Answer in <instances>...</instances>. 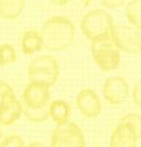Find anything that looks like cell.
<instances>
[{
    "label": "cell",
    "instance_id": "17",
    "mask_svg": "<svg viewBox=\"0 0 141 147\" xmlns=\"http://www.w3.org/2000/svg\"><path fill=\"white\" fill-rule=\"evenodd\" d=\"M23 115H25L27 117V119L35 121V122H41L46 120L47 118H49V111L48 108H42V109H29L27 107H24V113Z\"/></svg>",
    "mask_w": 141,
    "mask_h": 147
},
{
    "label": "cell",
    "instance_id": "8",
    "mask_svg": "<svg viewBox=\"0 0 141 147\" xmlns=\"http://www.w3.org/2000/svg\"><path fill=\"white\" fill-rule=\"evenodd\" d=\"M129 84L122 76H111L105 79L102 88L104 100L112 105H119L127 100L129 95Z\"/></svg>",
    "mask_w": 141,
    "mask_h": 147
},
{
    "label": "cell",
    "instance_id": "2",
    "mask_svg": "<svg viewBox=\"0 0 141 147\" xmlns=\"http://www.w3.org/2000/svg\"><path fill=\"white\" fill-rule=\"evenodd\" d=\"M114 25L112 15L104 9L89 10L80 21V29L90 42L110 38Z\"/></svg>",
    "mask_w": 141,
    "mask_h": 147
},
{
    "label": "cell",
    "instance_id": "16",
    "mask_svg": "<svg viewBox=\"0 0 141 147\" xmlns=\"http://www.w3.org/2000/svg\"><path fill=\"white\" fill-rule=\"evenodd\" d=\"M18 59L16 50L10 43H2L0 45V66L13 64Z\"/></svg>",
    "mask_w": 141,
    "mask_h": 147
},
{
    "label": "cell",
    "instance_id": "10",
    "mask_svg": "<svg viewBox=\"0 0 141 147\" xmlns=\"http://www.w3.org/2000/svg\"><path fill=\"white\" fill-rule=\"evenodd\" d=\"M76 106L84 117L92 119L100 115L102 110V104L98 93L92 89H82L77 93Z\"/></svg>",
    "mask_w": 141,
    "mask_h": 147
},
{
    "label": "cell",
    "instance_id": "1",
    "mask_svg": "<svg viewBox=\"0 0 141 147\" xmlns=\"http://www.w3.org/2000/svg\"><path fill=\"white\" fill-rule=\"evenodd\" d=\"M75 25L66 16L54 15L46 21L40 29L44 48L60 52L66 50L75 39Z\"/></svg>",
    "mask_w": 141,
    "mask_h": 147
},
{
    "label": "cell",
    "instance_id": "14",
    "mask_svg": "<svg viewBox=\"0 0 141 147\" xmlns=\"http://www.w3.org/2000/svg\"><path fill=\"white\" fill-rule=\"evenodd\" d=\"M26 0H0V18L15 20L22 14Z\"/></svg>",
    "mask_w": 141,
    "mask_h": 147
},
{
    "label": "cell",
    "instance_id": "23",
    "mask_svg": "<svg viewBox=\"0 0 141 147\" xmlns=\"http://www.w3.org/2000/svg\"><path fill=\"white\" fill-rule=\"evenodd\" d=\"M26 147H47L46 145H44L40 142H32L31 144H28Z\"/></svg>",
    "mask_w": 141,
    "mask_h": 147
},
{
    "label": "cell",
    "instance_id": "26",
    "mask_svg": "<svg viewBox=\"0 0 141 147\" xmlns=\"http://www.w3.org/2000/svg\"><path fill=\"white\" fill-rule=\"evenodd\" d=\"M138 39H139V47H140V51H141V28L138 29Z\"/></svg>",
    "mask_w": 141,
    "mask_h": 147
},
{
    "label": "cell",
    "instance_id": "6",
    "mask_svg": "<svg viewBox=\"0 0 141 147\" xmlns=\"http://www.w3.org/2000/svg\"><path fill=\"white\" fill-rule=\"evenodd\" d=\"M111 39L121 52L129 54H137L141 52L138 39V29L130 25L115 24L111 32Z\"/></svg>",
    "mask_w": 141,
    "mask_h": 147
},
{
    "label": "cell",
    "instance_id": "27",
    "mask_svg": "<svg viewBox=\"0 0 141 147\" xmlns=\"http://www.w3.org/2000/svg\"><path fill=\"white\" fill-rule=\"evenodd\" d=\"M1 138H2V132H1V130H0V140H1Z\"/></svg>",
    "mask_w": 141,
    "mask_h": 147
},
{
    "label": "cell",
    "instance_id": "4",
    "mask_svg": "<svg viewBox=\"0 0 141 147\" xmlns=\"http://www.w3.org/2000/svg\"><path fill=\"white\" fill-rule=\"evenodd\" d=\"M90 50L93 61L103 71H113L119 68L121 63V51L114 45L111 37L91 42Z\"/></svg>",
    "mask_w": 141,
    "mask_h": 147
},
{
    "label": "cell",
    "instance_id": "24",
    "mask_svg": "<svg viewBox=\"0 0 141 147\" xmlns=\"http://www.w3.org/2000/svg\"><path fill=\"white\" fill-rule=\"evenodd\" d=\"M52 2H54V3H57V5H66L67 2H69L71 0H51Z\"/></svg>",
    "mask_w": 141,
    "mask_h": 147
},
{
    "label": "cell",
    "instance_id": "25",
    "mask_svg": "<svg viewBox=\"0 0 141 147\" xmlns=\"http://www.w3.org/2000/svg\"><path fill=\"white\" fill-rule=\"evenodd\" d=\"M80 1L84 3V5H85V7H88V5H91V2H92L93 0H80Z\"/></svg>",
    "mask_w": 141,
    "mask_h": 147
},
{
    "label": "cell",
    "instance_id": "20",
    "mask_svg": "<svg viewBox=\"0 0 141 147\" xmlns=\"http://www.w3.org/2000/svg\"><path fill=\"white\" fill-rule=\"evenodd\" d=\"M127 0H99L100 5L106 9H117L123 7Z\"/></svg>",
    "mask_w": 141,
    "mask_h": 147
},
{
    "label": "cell",
    "instance_id": "19",
    "mask_svg": "<svg viewBox=\"0 0 141 147\" xmlns=\"http://www.w3.org/2000/svg\"><path fill=\"white\" fill-rule=\"evenodd\" d=\"M121 121H124V122H127V123L131 124L134 128L136 129V131L138 132V134L141 136V117L138 114H127L125 115L121 119Z\"/></svg>",
    "mask_w": 141,
    "mask_h": 147
},
{
    "label": "cell",
    "instance_id": "11",
    "mask_svg": "<svg viewBox=\"0 0 141 147\" xmlns=\"http://www.w3.org/2000/svg\"><path fill=\"white\" fill-rule=\"evenodd\" d=\"M140 138L131 124L119 121L110 138V147H137V141Z\"/></svg>",
    "mask_w": 141,
    "mask_h": 147
},
{
    "label": "cell",
    "instance_id": "7",
    "mask_svg": "<svg viewBox=\"0 0 141 147\" xmlns=\"http://www.w3.org/2000/svg\"><path fill=\"white\" fill-rule=\"evenodd\" d=\"M24 113L21 101L11 88L2 95L0 100V125L9 127L15 123Z\"/></svg>",
    "mask_w": 141,
    "mask_h": 147
},
{
    "label": "cell",
    "instance_id": "18",
    "mask_svg": "<svg viewBox=\"0 0 141 147\" xmlns=\"http://www.w3.org/2000/svg\"><path fill=\"white\" fill-rule=\"evenodd\" d=\"M0 147H26L22 136L18 134H10L0 141Z\"/></svg>",
    "mask_w": 141,
    "mask_h": 147
},
{
    "label": "cell",
    "instance_id": "13",
    "mask_svg": "<svg viewBox=\"0 0 141 147\" xmlns=\"http://www.w3.org/2000/svg\"><path fill=\"white\" fill-rule=\"evenodd\" d=\"M21 50L25 55H33L41 51L44 48V41L40 32L35 29H27L21 36Z\"/></svg>",
    "mask_w": 141,
    "mask_h": 147
},
{
    "label": "cell",
    "instance_id": "12",
    "mask_svg": "<svg viewBox=\"0 0 141 147\" xmlns=\"http://www.w3.org/2000/svg\"><path fill=\"white\" fill-rule=\"evenodd\" d=\"M48 111H49V118H51V120L58 127L69 122V118L72 115V107L66 101L58 98L49 103Z\"/></svg>",
    "mask_w": 141,
    "mask_h": 147
},
{
    "label": "cell",
    "instance_id": "5",
    "mask_svg": "<svg viewBox=\"0 0 141 147\" xmlns=\"http://www.w3.org/2000/svg\"><path fill=\"white\" fill-rule=\"evenodd\" d=\"M50 147H86V138L79 125L69 121L53 130Z\"/></svg>",
    "mask_w": 141,
    "mask_h": 147
},
{
    "label": "cell",
    "instance_id": "15",
    "mask_svg": "<svg viewBox=\"0 0 141 147\" xmlns=\"http://www.w3.org/2000/svg\"><path fill=\"white\" fill-rule=\"evenodd\" d=\"M126 16L130 26L141 28V0H131L126 5Z\"/></svg>",
    "mask_w": 141,
    "mask_h": 147
},
{
    "label": "cell",
    "instance_id": "22",
    "mask_svg": "<svg viewBox=\"0 0 141 147\" xmlns=\"http://www.w3.org/2000/svg\"><path fill=\"white\" fill-rule=\"evenodd\" d=\"M9 89H11V87H10L8 83L0 80V100H1L2 95H3V94H5V92L8 91Z\"/></svg>",
    "mask_w": 141,
    "mask_h": 147
},
{
    "label": "cell",
    "instance_id": "9",
    "mask_svg": "<svg viewBox=\"0 0 141 147\" xmlns=\"http://www.w3.org/2000/svg\"><path fill=\"white\" fill-rule=\"evenodd\" d=\"M51 98L50 88L29 82L25 87L22 94V100L25 107L29 109H42L49 105Z\"/></svg>",
    "mask_w": 141,
    "mask_h": 147
},
{
    "label": "cell",
    "instance_id": "21",
    "mask_svg": "<svg viewBox=\"0 0 141 147\" xmlns=\"http://www.w3.org/2000/svg\"><path fill=\"white\" fill-rule=\"evenodd\" d=\"M132 101L137 107L141 108V78L137 81L132 89Z\"/></svg>",
    "mask_w": 141,
    "mask_h": 147
},
{
    "label": "cell",
    "instance_id": "3",
    "mask_svg": "<svg viewBox=\"0 0 141 147\" xmlns=\"http://www.w3.org/2000/svg\"><path fill=\"white\" fill-rule=\"evenodd\" d=\"M59 75V63L51 55L36 56L28 64L27 77L29 82L51 88L57 82Z\"/></svg>",
    "mask_w": 141,
    "mask_h": 147
}]
</instances>
